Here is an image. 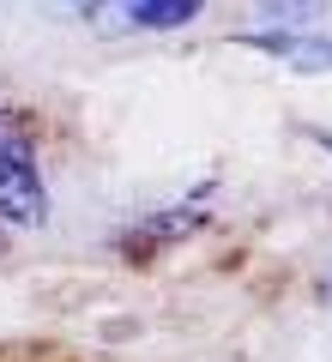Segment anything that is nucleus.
Segmentation results:
<instances>
[{
	"mask_svg": "<svg viewBox=\"0 0 332 362\" xmlns=\"http://www.w3.org/2000/svg\"><path fill=\"white\" fill-rule=\"evenodd\" d=\"M248 49L278 54L296 73H332V37H308V30H248Z\"/></svg>",
	"mask_w": 332,
	"mask_h": 362,
	"instance_id": "nucleus-3",
	"label": "nucleus"
},
{
	"mask_svg": "<svg viewBox=\"0 0 332 362\" xmlns=\"http://www.w3.org/2000/svg\"><path fill=\"white\" fill-rule=\"evenodd\" d=\"M205 194L212 187H200V194L188 199V206H176V211H157L151 223H145L139 235H133V247H164V242H181V235H193L205 223Z\"/></svg>",
	"mask_w": 332,
	"mask_h": 362,
	"instance_id": "nucleus-4",
	"label": "nucleus"
},
{
	"mask_svg": "<svg viewBox=\"0 0 332 362\" xmlns=\"http://www.w3.org/2000/svg\"><path fill=\"white\" fill-rule=\"evenodd\" d=\"M49 187H42L37 139L18 109H0V230H42Z\"/></svg>",
	"mask_w": 332,
	"mask_h": 362,
	"instance_id": "nucleus-1",
	"label": "nucleus"
},
{
	"mask_svg": "<svg viewBox=\"0 0 332 362\" xmlns=\"http://www.w3.org/2000/svg\"><path fill=\"white\" fill-rule=\"evenodd\" d=\"M314 139H320V145H326V151H332V133H314Z\"/></svg>",
	"mask_w": 332,
	"mask_h": 362,
	"instance_id": "nucleus-6",
	"label": "nucleus"
},
{
	"mask_svg": "<svg viewBox=\"0 0 332 362\" xmlns=\"http://www.w3.org/2000/svg\"><path fill=\"white\" fill-rule=\"evenodd\" d=\"M254 13L266 18V30H308L320 25L326 0H254Z\"/></svg>",
	"mask_w": 332,
	"mask_h": 362,
	"instance_id": "nucleus-5",
	"label": "nucleus"
},
{
	"mask_svg": "<svg viewBox=\"0 0 332 362\" xmlns=\"http://www.w3.org/2000/svg\"><path fill=\"white\" fill-rule=\"evenodd\" d=\"M91 18L97 37H169L205 13V0H67Z\"/></svg>",
	"mask_w": 332,
	"mask_h": 362,
	"instance_id": "nucleus-2",
	"label": "nucleus"
}]
</instances>
